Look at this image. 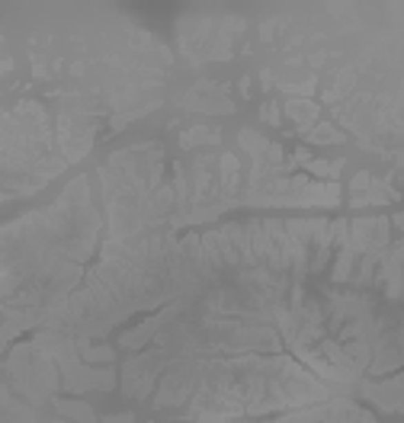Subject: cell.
<instances>
[{"instance_id":"1","label":"cell","mask_w":404,"mask_h":423,"mask_svg":"<svg viewBox=\"0 0 404 423\" xmlns=\"http://www.w3.org/2000/svg\"><path fill=\"white\" fill-rule=\"evenodd\" d=\"M55 404H58V411H61V414L77 417L81 423H97V420H93V414H90V407H87V404H74V401H71V404H68V401H55Z\"/></svg>"}]
</instances>
